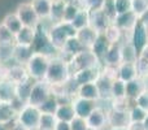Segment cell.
Masks as SVG:
<instances>
[{
	"label": "cell",
	"mask_w": 148,
	"mask_h": 130,
	"mask_svg": "<svg viewBox=\"0 0 148 130\" xmlns=\"http://www.w3.org/2000/svg\"><path fill=\"white\" fill-rule=\"evenodd\" d=\"M48 44L53 51L60 52L68 41L75 36L77 31L70 23L59 22V23H49L47 29H44Z\"/></svg>",
	"instance_id": "6da1fadb"
},
{
	"label": "cell",
	"mask_w": 148,
	"mask_h": 130,
	"mask_svg": "<svg viewBox=\"0 0 148 130\" xmlns=\"http://www.w3.org/2000/svg\"><path fill=\"white\" fill-rule=\"evenodd\" d=\"M72 79V74L69 70L68 60L64 59L60 55L51 57V61L48 65V70L44 77V81L49 83V86L55 85H64Z\"/></svg>",
	"instance_id": "7a4b0ae2"
},
{
	"label": "cell",
	"mask_w": 148,
	"mask_h": 130,
	"mask_svg": "<svg viewBox=\"0 0 148 130\" xmlns=\"http://www.w3.org/2000/svg\"><path fill=\"white\" fill-rule=\"evenodd\" d=\"M52 56L53 55H48L44 52H34L31 55V57L25 65L30 79H33L34 82L43 81L47 74V70H48V65Z\"/></svg>",
	"instance_id": "3957f363"
},
{
	"label": "cell",
	"mask_w": 148,
	"mask_h": 130,
	"mask_svg": "<svg viewBox=\"0 0 148 130\" xmlns=\"http://www.w3.org/2000/svg\"><path fill=\"white\" fill-rule=\"evenodd\" d=\"M68 64H69L70 74L73 76L77 72L84 70V69L101 66V61L95 56V54L91 50H83V51H81L79 54L70 57V59L68 60Z\"/></svg>",
	"instance_id": "277c9868"
},
{
	"label": "cell",
	"mask_w": 148,
	"mask_h": 130,
	"mask_svg": "<svg viewBox=\"0 0 148 130\" xmlns=\"http://www.w3.org/2000/svg\"><path fill=\"white\" fill-rule=\"evenodd\" d=\"M51 96H52V92H51L49 83H47L44 79L43 81H35L33 83V87H31L30 95H29V99H27V104L40 108Z\"/></svg>",
	"instance_id": "5b68a950"
},
{
	"label": "cell",
	"mask_w": 148,
	"mask_h": 130,
	"mask_svg": "<svg viewBox=\"0 0 148 130\" xmlns=\"http://www.w3.org/2000/svg\"><path fill=\"white\" fill-rule=\"evenodd\" d=\"M14 13L17 14L18 20L21 21L22 26H25V28L38 29L42 23V21L39 20V17L36 16L35 10H34L33 5L30 4V1L20 3V4L17 5V8H16Z\"/></svg>",
	"instance_id": "8992f818"
},
{
	"label": "cell",
	"mask_w": 148,
	"mask_h": 130,
	"mask_svg": "<svg viewBox=\"0 0 148 130\" xmlns=\"http://www.w3.org/2000/svg\"><path fill=\"white\" fill-rule=\"evenodd\" d=\"M40 113L42 112L38 107L26 104L25 107L17 113L16 121L29 130H36L38 129L39 118H40Z\"/></svg>",
	"instance_id": "52a82bcc"
},
{
	"label": "cell",
	"mask_w": 148,
	"mask_h": 130,
	"mask_svg": "<svg viewBox=\"0 0 148 130\" xmlns=\"http://www.w3.org/2000/svg\"><path fill=\"white\" fill-rule=\"evenodd\" d=\"M100 76H101V66H95V68L77 72L75 74L72 76V81L75 86H81V85L86 83H96Z\"/></svg>",
	"instance_id": "ba28073f"
},
{
	"label": "cell",
	"mask_w": 148,
	"mask_h": 130,
	"mask_svg": "<svg viewBox=\"0 0 148 130\" xmlns=\"http://www.w3.org/2000/svg\"><path fill=\"white\" fill-rule=\"evenodd\" d=\"M108 125L116 129H127L130 125V115L129 111H116L110 108L107 112Z\"/></svg>",
	"instance_id": "9c48e42d"
},
{
	"label": "cell",
	"mask_w": 148,
	"mask_h": 130,
	"mask_svg": "<svg viewBox=\"0 0 148 130\" xmlns=\"http://www.w3.org/2000/svg\"><path fill=\"white\" fill-rule=\"evenodd\" d=\"M86 122L90 130H103L108 125L107 111H104L101 107L97 105L91 112V115L86 118Z\"/></svg>",
	"instance_id": "30bf717a"
},
{
	"label": "cell",
	"mask_w": 148,
	"mask_h": 130,
	"mask_svg": "<svg viewBox=\"0 0 148 130\" xmlns=\"http://www.w3.org/2000/svg\"><path fill=\"white\" fill-rule=\"evenodd\" d=\"M72 107L74 109L75 116L82 117V118H87L91 115L92 111L97 107V104H96V102H91V100L82 99V98H78V96H73Z\"/></svg>",
	"instance_id": "8fae6325"
},
{
	"label": "cell",
	"mask_w": 148,
	"mask_h": 130,
	"mask_svg": "<svg viewBox=\"0 0 148 130\" xmlns=\"http://www.w3.org/2000/svg\"><path fill=\"white\" fill-rule=\"evenodd\" d=\"M138 21H139L138 17H136L131 10H129V12L117 14L112 23H114V25L117 26L121 31H122V33L123 31H129V33H131V31L134 30V28L136 26Z\"/></svg>",
	"instance_id": "7c38bea8"
},
{
	"label": "cell",
	"mask_w": 148,
	"mask_h": 130,
	"mask_svg": "<svg viewBox=\"0 0 148 130\" xmlns=\"http://www.w3.org/2000/svg\"><path fill=\"white\" fill-rule=\"evenodd\" d=\"M7 79H9L12 83H14L16 86L21 83H25V82L30 81V77L29 73L26 70L25 65H20V64H12L8 68V74H7Z\"/></svg>",
	"instance_id": "4fadbf2b"
},
{
	"label": "cell",
	"mask_w": 148,
	"mask_h": 130,
	"mask_svg": "<svg viewBox=\"0 0 148 130\" xmlns=\"http://www.w3.org/2000/svg\"><path fill=\"white\" fill-rule=\"evenodd\" d=\"M110 20L105 16V13L101 9L90 10V26L94 30H96L99 34H103L105 29L110 25Z\"/></svg>",
	"instance_id": "5bb4252c"
},
{
	"label": "cell",
	"mask_w": 148,
	"mask_h": 130,
	"mask_svg": "<svg viewBox=\"0 0 148 130\" xmlns=\"http://www.w3.org/2000/svg\"><path fill=\"white\" fill-rule=\"evenodd\" d=\"M130 42L133 43V46L135 47L138 54L148 44V30L139 21H138V23H136V26L134 28V30L131 31Z\"/></svg>",
	"instance_id": "9a60e30c"
},
{
	"label": "cell",
	"mask_w": 148,
	"mask_h": 130,
	"mask_svg": "<svg viewBox=\"0 0 148 130\" xmlns=\"http://www.w3.org/2000/svg\"><path fill=\"white\" fill-rule=\"evenodd\" d=\"M36 36H38V29L25 28V26H23V28L14 35V44L34 47V43H35V41H36Z\"/></svg>",
	"instance_id": "2e32d148"
},
{
	"label": "cell",
	"mask_w": 148,
	"mask_h": 130,
	"mask_svg": "<svg viewBox=\"0 0 148 130\" xmlns=\"http://www.w3.org/2000/svg\"><path fill=\"white\" fill-rule=\"evenodd\" d=\"M74 96L82 98V99H86V100H91V102H99L100 100V94H99L96 83H86V85L77 86Z\"/></svg>",
	"instance_id": "e0dca14e"
},
{
	"label": "cell",
	"mask_w": 148,
	"mask_h": 130,
	"mask_svg": "<svg viewBox=\"0 0 148 130\" xmlns=\"http://www.w3.org/2000/svg\"><path fill=\"white\" fill-rule=\"evenodd\" d=\"M97 35H99V33H97L96 30H94L91 26H87V28L77 31L75 38L78 39L79 43L83 46L84 50H91L92 46H94V43H95V41H96Z\"/></svg>",
	"instance_id": "ac0fdd59"
},
{
	"label": "cell",
	"mask_w": 148,
	"mask_h": 130,
	"mask_svg": "<svg viewBox=\"0 0 148 130\" xmlns=\"http://www.w3.org/2000/svg\"><path fill=\"white\" fill-rule=\"evenodd\" d=\"M121 63H122V57H121V42L116 44H110L104 59H103L101 64L110 65V66H118Z\"/></svg>",
	"instance_id": "d6986e66"
},
{
	"label": "cell",
	"mask_w": 148,
	"mask_h": 130,
	"mask_svg": "<svg viewBox=\"0 0 148 130\" xmlns=\"http://www.w3.org/2000/svg\"><path fill=\"white\" fill-rule=\"evenodd\" d=\"M34 48L29 46H20V44H14L13 47V63L20 65H26L31 55L34 54Z\"/></svg>",
	"instance_id": "ffe728a7"
},
{
	"label": "cell",
	"mask_w": 148,
	"mask_h": 130,
	"mask_svg": "<svg viewBox=\"0 0 148 130\" xmlns=\"http://www.w3.org/2000/svg\"><path fill=\"white\" fill-rule=\"evenodd\" d=\"M30 4L33 5L36 16L39 17V20L42 22L48 21L49 14H51V8H52L51 0H30Z\"/></svg>",
	"instance_id": "44dd1931"
},
{
	"label": "cell",
	"mask_w": 148,
	"mask_h": 130,
	"mask_svg": "<svg viewBox=\"0 0 148 130\" xmlns=\"http://www.w3.org/2000/svg\"><path fill=\"white\" fill-rule=\"evenodd\" d=\"M136 77H139L138 74V69H136L135 64L131 63H121L118 65V79L123 81L125 83L135 79Z\"/></svg>",
	"instance_id": "7402d4cb"
},
{
	"label": "cell",
	"mask_w": 148,
	"mask_h": 130,
	"mask_svg": "<svg viewBox=\"0 0 148 130\" xmlns=\"http://www.w3.org/2000/svg\"><path fill=\"white\" fill-rule=\"evenodd\" d=\"M16 99V85L12 83L9 79L0 81V102L12 103Z\"/></svg>",
	"instance_id": "603a6c76"
},
{
	"label": "cell",
	"mask_w": 148,
	"mask_h": 130,
	"mask_svg": "<svg viewBox=\"0 0 148 130\" xmlns=\"http://www.w3.org/2000/svg\"><path fill=\"white\" fill-rule=\"evenodd\" d=\"M146 90V85H144V79L142 77H136L135 79L127 82L126 83V98L130 100H135L139 94Z\"/></svg>",
	"instance_id": "cb8c5ba5"
},
{
	"label": "cell",
	"mask_w": 148,
	"mask_h": 130,
	"mask_svg": "<svg viewBox=\"0 0 148 130\" xmlns=\"http://www.w3.org/2000/svg\"><path fill=\"white\" fill-rule=\"evenodd\" d=\"M83 46H82L81 43H79V41L75 38V36H73V38H70L69 41L65 43V46L62 47V50L59 52L60 56H62L64 59L69 60L70 57H73L74 55L79 54L81 51H83Z\"/></svg>",
	"instance_id": "d4e9b609"
},
{
	"label": "cell",
	"mask_w": 148,
	"mask_h": 130,
	"mask_svg": "<svg viewBox=\"0 0 148 130\" xmlns=\"http://www.w3.org/2000/svg\"><path fill=\"white\" fill-rule=\"evenodd\" d=\"M121 57H122V63H131V64H136V59H138V51L135 47L133 46L130 41L121 43Z\"/></svg>",
	"instance_id": "484cf974"
},
{
	"label": "cell",
	"mask_w": 148,
	"mask_h": 130,
	"mask_svg": "<svg viewBox=\"0 0 148 130\" xmlns=\"http://www.w3.org/2000/svg\"><path fill=\"white\" fill-rule=\"evenodd\" d=\"M16 117H17V112L12 107V104L0 102V124L4 125L12 124L13 121H16Z\"/></svg>",
	"instance_id": "4316f807"
},
{
	"label": "cell",
	"mask_w": 148,
	"mask_h": 130,
	"mask_svg": "<svg viewBox=\"0 0 148 130\" xmlns=\"http://www.w3.org/2000/svg\"><path fill=\"white\" fill-rule=\"evenodd\" d=\"M112 82L113 81H110L109 78L104 77L103 74L96 81V86H97V90H99L100 99L101 100L112 99Z\"/></svg>",
	"instance_id": "83f0119b"
},
{
	"label": "cell",
	"mask_w": 148,
	"mask_h": 130,
	"mask_svg": "<svg viewBox=\"0 0 148 130\" xmlns=\"http://www.w3.org/2000/svg\"><path fill=\"white\" fill-rule=\"evenodd\" d=\"M1 23L8 29V30L10 31V33L13 34V35H16V34H17L18 31H20L21 29L23 28L22 23H21V21L18 20L17 14H16L14 12L7 13V14L4 16V18H3Z\"/></svg>",
	"instance_id": "f1b7e54d"
},
{
	"label": "cell",
	"mask_w": 148,
	"mask_h": 130,
	"mask_svg": "<svg viewBox=\"0 0 148 130\" xmlns=\"http://www.w3.org/2000/svg\"><path fill=\"white\" fill-rule=\"evenodd\" d=\"M109 46L110 44L108 43V41L105 39L104 34H99L97 38H96V41H95V43H94V46H92L91 51L94 52L95 56H96L100 61H103V59H104V56H105V54H107Z\"/></svg>",
	"instance_id": "f546056e"
},
{
	"label": "cell",
	"mask_w": 148,
	"mask_h": 130,
	"mask_svg": "<svg viewBox=\"0 0 148 130\" xmlns=\"http://www.w3.org/2000/svg\"><path fill=\"white\" fill-rule=\"evenodd\" d=\"M57 121H64V122H70L74 117H75V113L72 107V103L69 104H59L56 112H55Z\"/></svg>",
	"instance_id": "4dcf8cb0"
},
{
	"label": "cell",
	"mask_w": 148,
	"mask_h": 130,
	"mask_svg": "<svg viewBox=\"0 0 148 130\" xmlns=\"http://www.w3.org/2000/svg\"><path fill=\"white\" fill-rule=\"evenodd\" d=\"M57 122H59V121H57L56 116H55L53 113L42 112L40 113V118H39L38 129L36 130H55L56 129Z\"/></svg>",
	"instance_id": "1f68e13d"
},
{
	"label": "cell",
	"mask_w": 148,
	"mask_h": 130,
	"mask_svg": "<svg viewBox=\"0 0 148 130\" xmlns=\"http://www.w3.org/2000/svg\"><path fill=\"white\" fill-rule=\"evenodd\" d=\"M70 25L75 29V31H79V30H82V29L90 26V10L82 8L78 12V14L75 16V18L72 21Z\"/></svg>",
	"instance_id": "d6a6232c"
},
{
	"label": "cell",
	"mask_w": 148,
	"mask_h": 130,
	"mask_svg": "<svg viewBox=\"0 0 148 130\" xmlns=\"http://www.w3.org/2000/svg\"><path fill=\"white\" fill-rule=\"evenodd\" d=\"M64 9H65V3L62 1H55L52 3V8H51V14H49V23H59L62 22L64 18Z\"/></svg>",
	"instance_id": "836d02e7"
},
{
	"label": "cell",
	"mask_w": 148,
	"mask_h": 130,
	"mask_svg": "<svg viewBox=\"0 0 148 130\" xmlns=\"http://www.w3.org/2000/svg\"><path fill=\"white\" fill-rule=\"evenodd\" d=\"M136 69L139 77H146L148 74V44L138 54L136 59Z\"/></svg>",
	"instance_id": "e575fe53"
},
{
	"label": "cell",
	"mask_w": 148,
	"mask_h": 130,
	"mask_svg": "<svg viewBox=\"0 0 148 130\" xmlns=\"http://www.w3.org/2000/svg\"><path fill=\"white\" fill-rule=\"evenodd\" d=\"M105 39L108 41L109 44H116V43H120L121 38H122V31L114 25V23H110L107 29H105L104 33Z\"/></svg>",
	"instance_id": "d590c367"
},
{
	"label": "cell",
	"mask_w": 148,
	"mask_h": 130,
	"mask_svg": "<svg viewBox=\"0 0 148 130\" xmlns=\"http://www.w3.org/2000/svg\"><path fill=\"white\" fill-rule=\"evenodd\" d=\"M33 83H34V81L30 79V81L25 82V83L17 85V86H16V98H18L20 100H22V102H25V103H27V99H29V95H30Z\"/></svg>",
	"instance_id": "8d00e7d4"
},
{
	"label": "cell",
	"mask_w": 148,
	"mask_h": 130,
	"mask_svg": "<svg viewBox=\"0 0 148 130\" xmlns=\"http://www.w3.org/2000/svg\"><path fill=\"white\" fill-rule=\"evenodd\" d=\"M82 8L79 7L78 4H74V3H70V4H65V9H64V18H62V22H68L72 23V21L75 18V16L78 14V12Z\"/></svg>",
	"instance_id": "74e56055"
},
{
	"label": "cell",
	"mask_w": 148,
	"mask_h": 130,
	"mask_svg": "<svg viewBox=\"0 0 148 130\" xmlns=\"http://www.w3.org/2000/svg\"><path fill=\"white\" fill-rule=\"evenodd\" d=\"M126 96V83L121 79H114L112 82V99H120Z\"/></svg>",
	"instance_id": "f35d334b"
},
{
	"label": "cell",
	"mask_w": 148,
	"mask_h": 130,
	"mask_svg": "<svg viewBox=\"0 0 148 130\" xmlns=\"http://www.w3.org/2000/svg\"><path fill=\"white\" fill-rule=\"evenodd\" d=\"M129 115H130V122H143L144 118L147 117L148 112H146L144 109L139 108L138 105H131L130 111H129Z\"/></svg>",
	"instance_id": "ab89813d"
},
{
	"label": "cell",
	"mask_w": 148,
	"mask_h": 130,
	"mask_svg": "<svg viewBox=\"0 0 148 130\" xmlns=\"http://www.w3.org/2000/svg\"><path fill=\"white\" fill-rule=\"evenodd\" d=\"M13 47L14 44L0 46V63L1 64L10 65V61H13Z\"/></svg>",
	"instance_id": "60d3db41"
},
{
	"label": "cell",
	"mask_w": 148,
	"mask_h": 130,
	"mask_svg": "<svg viewBox=\"0 0 148 130\" xmlns=\"http://www.w3.org/2000/svg\"><path fill=\"white\" fill-rule=\"evenodd\" d=\"M147 9H148V0H131V12L138 18Z\"/></svg>",
	"instance_id": "b9f144b4"
},
{
	"label": "cell",
	"mask_w": 148,
	"mask_h": 130,
	"mask_svg": "<svg viewBox=\"0 0 148 130\" xmlns=\"http://www.w3.org/2000/svg\"><path fill=\"white\" fill-rule=\"evenodd\" d=\"M14 44V35L0 22V46Z\"/></svg>",
	"instance_id": "7bdbcfd3"
},
{
	"label": "cell",
	"mask_w": 148,
	"mask_h": 130,
	"mask_svg": "<svg viewBox=\"0 0 148 130\" xmlns=\"http://www.w3.org/2000/svg\"><path fill=\"white\" fill-rule=\"evenodd\" d=\"M131 100L129 98H120V99H112V109L116 111H130Z\"/></svg>",
	"instance_id": "ee69618b"
},
{
	"label": "cell",
	"mask_w": 148,
	"mask_h": 130,
	"mask_svg": "<svg viewBox=\"0 0 148 130\" xmlns=\"http://www.w3.org/2000/svg\"><path fill=\"white\" fill-rule=\"evenodd\" d=\"M101 10L110 20V22H113V20H114L116 16H117V12H116V8H114V1H113V0H104Z\"/></svg>",
	"instance_id": "f6af8a7d"
},
{
	"label": "cell",
	"mask_w": 148,
	"mask_h": 130,
	"mask_svg": "<svg viewBox=\"0 0 148 130\" xmlns=\"http://www.w3.org/2000/svg\"><path fill=\"white\" fill-rule=\"evenodd\" d=\"M57 107H59V103H57L56 98L51 96L48 100H47L46 103H44L43 105H42L40 108H39V109H40L42 112H46V113H53V115H55V112H56Z\"/></svg>",
	"instance_id": "bcb514c9"
},
{
	"label": "cell",
	"mask_w": 148,
	"mask_h": 130,
	"mask_svg": "<svg viewBox=\"0 0 148 130\" xmlns=\"http://www.w3.org/2000/svg\"><path fill=\"white\" fill-rule=\"evenodd\" d=\"M101 74L110 81H114L118 78V66H110V65H104L101 68Z\"/></svg>",
	"instance_id": "7dc6e473"
},
{
	"label": "cell",
	"mask_w": 148,
	"mask_h": 130,
	"mask_svg": "<svg viewBox=\"0 0 148 130\" xmlns=\"http://www.w3.org/2000/svg\"><path fill=\"white\" fill-rule=\"evenodd\" d=\"M117 14L131 10V0H113Z\"/></svg>",
	"instance_id": "c3c4849f"
},
{
	"label": "cell",
	"mask_w": 148,
	"mask_h": 130,
	"mask_svg": "<svg viewBox=\"0 0 148 130\" xmlns=\"http://www.w3.org/2000/svg\"><path fill=\"white\" fill-rule=\"evenodd\" d=\"M69 125H70V130H88L86 118L78 117V116H75V117L70 121Z\"/></svg>",
	"instance_id": "681fc988"
},
{
	"label": "cell",
	"mask_w": 148,
	"mask_h": 130,
	"mask_svg": "<svg viewBox=\"0 0 148 130\" xmlns=\"http://www.w3.org/2000/svg\"><path fill=\"white\" fill-rule=\"evenodd\" d=\"M134 103H135V105H138L139 108H142V109H144L146 112H148V90L146 89L142 94H139L138 96H136V99L134 100Z\"/></svg>",
	"instance_id": "f907efd6"
},
{
	"label": "cell",
	"mask_w": 148,
	"mask_h": 130,
	"mask_svg": "<svg viewBox=\"0 0 148 130\" xmlns=\"http://www.w3.org/2000/svg\"><path fill=\"white\" fill-rule=\"evenodd\" d=\"M138 20H139V22H140L142 25H143L144 28H146L147 30H148V9H147L146 12L143 13V14L140 16V17L138 18Z\"/></svg>",
	"instance_id": "816d5d0a"
},
{
	"label": "cell",
	"mask_w": 148,
	"mask_h": 130,
	"mask_svg": "<svg viewBox=\"0 0 148 130\" xmlns=\"http://www.w3.org/2000/svg\"><path fill=\"white\" fill-rule=\"evenodd\" d=\"M127 130H144L143 122H130L127 126Z\"/></svg>",
	"instance_id": "f5cc1de1"
},
{
	"label": "cell",
	"mask_w": 148,
	"mask_h": 130,
	"mask_svg": "<svg viewBox=\"0 0 148 130\" xmlns=\"http://www.w3.org/2000/svg\"><path fill=\"white\" fill-rule=\"evenodd\" d=\"M55 130H70V125L69 122H64V121H59L56 125Z\"/></svg>",
	"instance_id": "db71d44e"
},
{
	"label": "cell",
	"mask_w": 148,
	"mask_h": 130,
	"mask_svg": "<svg viewBox=\"0 0 148 130\" xmlns=\"http://www.w3.org/2000/svg\"><path fill=\"white\" fill-rule=\"evenodd\" d=\"M10 130H29V129H26L25 126H22L21 124H18L17 121H13V122L10 124Z\"/></svg>",
	"instance_id": "11a10c76"
},
{
	"label": "cell",
	"mask_w": 148,
	"mask_h": 130,
	"mask_svg": "<svg viewBox=\"0 0 148 130\" xmlns=\"http://www.w3.org/2000/svg\"><path fill=\"white\" fill-rule=\"evenodd\" d=\"M143 128H144V130H148V115H147V117L144 118V121H143Z\"/></svg>",
	"instance_id": "9f6ffc18"
},
{
	"label": "cell",
	"mask_w": 148,
	"mask_h": 130,
	"mask_svg": "<svg viewBox=\"0 0 148 130\" xmlns=\"http://www.w3.org/2000/svg\"><path fill=\"white\" fill-rule=\"evenodd\" d=\"M110 130H127V129H116V128H110Z\"/></svg>",
	"instance_id": "6f0895ef"
},
{
	"label": "cell",
	"mask_w": 148,
	"mask_h": 130,
	"mask_svg": "<svg viewBox=\"0 0 148 130\" xmlns=\"http://www.w3.org/2000/svg\"><path fill=\"white\" fill-rule=\"evenodd\" d=\"M52 3H55V1H61V0H51Z\"/></svg>",
	"instance_id": "680465c9"
}]
</instances>
